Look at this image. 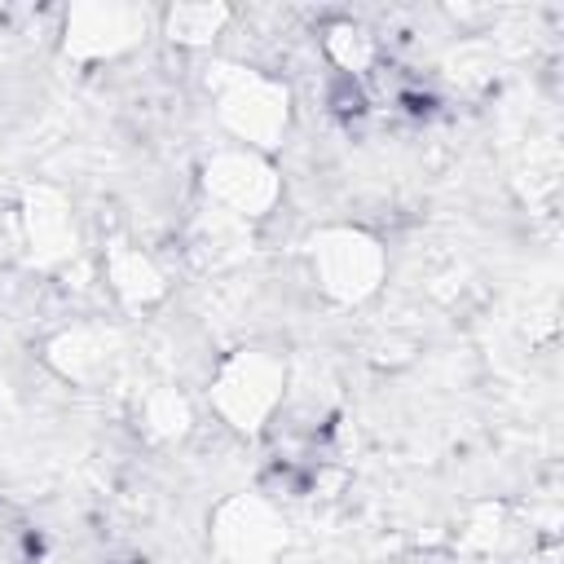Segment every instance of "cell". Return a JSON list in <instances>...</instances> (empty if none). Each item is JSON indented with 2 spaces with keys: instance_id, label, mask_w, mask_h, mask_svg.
Wrapping results in <instances>:
<instances>
[{
  "instance_id": "obj_1",
  "label": "cell",
  "mask_w": 564,
  "mask_h": 564,
  "mask_svg": "<svg viewBox=\"0 0 564 564\" xmlns=\"http://www.w3.org/2000/svg\"><path fill=\"white\" fill-rule=\"evenodd\" d=\"M282 401V366L264 352H242L220 370L216 405L238 427H260V419Z\"/></svg>"
},
{
  "instance_id": "obj_2",
  "label": "cell",
  "mask_w": 564,
  "mask_h": 564,
  "mask_svg": "<svg viewBox=\"0 0 564 564\" xmlns=\"http://www.w3.org/2000/svg\"><path fill=\"white\" fill-rule=\"evenodd\" d=\"M317 269H322V286L352 300L361 291L375 286V273H379V251L375 242L357 238V234H326L322 238V251L313 256Z\"/></svg>"
}]
</instances>
